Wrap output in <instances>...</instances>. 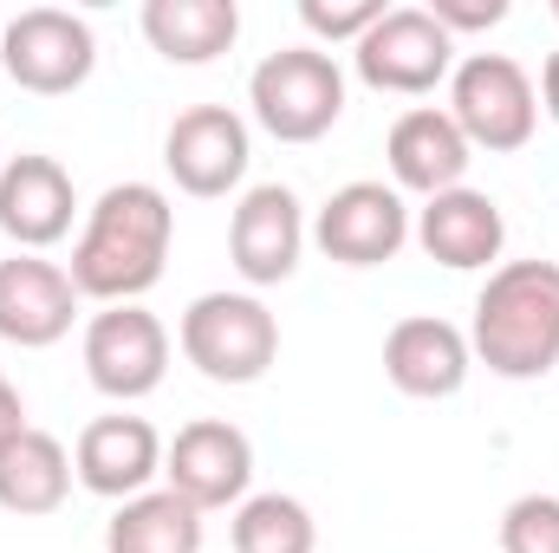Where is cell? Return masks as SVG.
<instances>
[{"label": "cell", "mask_w": 559, "mask_h": 553, "mask_svg": "<svg viewBox=\"0 0 559 553\" xmlns=\"http://www.w3.org/2000/svg\"><path fill=\"white\" fill-rule=\"evenodd\" d=\"M169 242H176V209L156 183H111L92 209L85 228L72 242V286L79 299L98 306H138L143 293L169 268Z\"/></svg>", "instance_id": "1"}, {"label": "cell", "mask_w": 559, "mask_h": 553, "mask_svg": "<svg viewBox=\"0 0 559 553\" xmlns=\"http://www.w3.org/2000/svg\"><path fill=\"white\" fill-rule=\"evenodd\" d=\"M468 352L508 385L547 378L559 365V261H501L475 293Z\"/></svg>", "instance_id": "2"}, {"label": "cell", "mask_w": 559, "mask_h": 553, "mask_svg": "<svg viewBox=\"0 0 559 553\" xmlns=\"http://www.w3.org/2000/svg\"><path fill=\"white\" fill-rule=\"evenodd\" d=\"M176 345L209 385H261L280 358V319L261 293H202L189 299Z\"/></svg>", "instance_id": "3"}, {"label": "cell", "mask_w": 559, "mask_h": 553, "mask_svg": "<svg viewBox=\"0 0 559 553\" xmlns=\"http://www.w3.org/2000/svg\"><path fill=\"white\" fill-rule=\"evenodd\" d=\"M442 111L455 118L468 150L508 156V150H527L534 131H540V85L508 52H468L449 72V105Z\"/></svg>", "instance_id": "4"}, {"label": "cell", "mask_w": 559, "mask_h": 553, "mask_svg": "<svg viewBox=\"0 0 559 553\" xmlns=\"http://www.w3.org/2000/svg\"><path fill=\"white\" fill-rule=\"evenodd\" d=\"M254 125L280 143H319L345 118V72L319 46H280L248 79Z\"/></svg>", "instance_id": "5"}, {"label": "cell", "mask_w": 559, "mask_h": 553, "mask_svg": "<svg viewBox=\"0 0 559 553\" xmlns=\"http://www.w3.org/2000/svg\"><path fill=\"white\" fill-rule=\"evenodd\" d=\"M0 66H7V79H13L20 92H33V98H66V92H79V85L92 79L98 39H92V26H85L79 13H66V7H26V13H13L7 33H0Z\"/></svg>", "instance_id": "6"}, {"label": "cell", "mask_w": 559, "mask_h": 553, "mask_svg": "<svg viewBox=\"0 0 559 553\" xmlns=\"http://www.w3.org/2000/svg\"><path fill=\"white\" fill-rule=\"evenodd\" d=\"M352 59L371 92L423 98L455 72V39L429 20V7H384V20L352 46Z\"/></svg>", "instance_id": "7"}, {"label": "cell", "mask_w": 559, "mask_h": 553, "mask_svg": "<svg viewBox=\"0 0 559 553\" xmlns=\"http://www.w3.org/2000/svg\"><path fill=\"white\" fill-rule=\"evenodd\" d=\"M248 482H254V443L228 416H195V423L176 430V443H163V489H176L202 515L209 508H241Z\"/></svg>", "instance_id": "8"}, {"label": "cell", "mask_w": 559, "mask_h": 553, "mask_svg": "<svg viewBox=\"0 0 559 553\" xmlns=\"http://www.w3.org/2000/svg\"><path fill=\"white\" fill-rule=\"evenodd\" d=\"M85 378L111 404H138L169 378V326L150 306H105L85 326Z\"/></svg>", "instance_id": "9"}, {"label": "cell", "mask_w": 559, "mask_h": 553, "mask_svg": "<svg viewBox=\"0 0 559 553\" xmlns=\"http://www.w3.org/2000/svg\"><path fill=\"white\" fill-rule=\"evenodd\" d=\"M312 242L338 268H384L411 242V202L391 183H345V189L325 196V209L312 222Z\"/></svg>", "instance_id": "10"}, {"label": "cell", "mask_w": 559, "mask_h": 553, "mask_svg": "<svg viewBox=\"0 0 559 553\" xmlns=\"http://www.w3.org/2000/svg\"><path fill=\"white\" fill-rule=\"evenodd\" d=\"M248 156H254L248 150V125L228 105H189L169 125V138H163V169L176 176L182 196H202V202L228 196L248 176Z\"/></svg>", "instance_id": "11"}, {"label": "cell", "mask_w": 559, "mask_h": 553, "mask_svg": "<svg viewBox=\"0 0 559 553\" xmlns=\"http://www.w3.org/2000/svg\"><path fill=\"white\" fill-rule=\"evenodd\" d=\"M72 215H79V189H72L59 156L20 150V156L0 163V235L20 255H39V248L66 242Z\"/></svg>", "instance_id": "12"}, {"label": "cell", "mask_w": 559, "mask_h": 553, "mask_svg": "<svg viewBox=\"0 0 559 553\" xmlns=\"http://www.w3.org/2000/svg\"><path fill=\"white\" fill-rule=\"evenodd\" d=\"M299 248H306V215H299V196L286 183H261L235 202V222H228V261L248 286H280L299 268Z\"/></svg>", "instance_id": "13"}, {"label": "cell", "mask_w": 559, "mask_h": 553, "mask_svg": "<svg viewBox=\"0 0 559 553\" xmlns=\"http://www.w3.org/2000/svg\"><path fill=\"white\" fill-rule=\"evenodd\" d=\"M72 475H79L92 495H105V502L143 495V489L163 475V436H156V423H150V416H124V411L92 416V423L79 430Z\"/></svg>", "instance_id": "14"}, {"label": "cell", "mask_w": 559, "mask_h": 553, "mask_svg": "<svg viewBox=\"0 0 559 553\" xmlns=\"http://www.w3.org/2000/svg\"><path fill=\"white\" fill-rule=\"evenodd\" d=\"M411 235H417V248L429 261H442V268H455V274H475V268H495L501 261V248H508V215H501V202L495 196H481V189H442V196H429L417 209V222H411Z\"/></svg>", "instance_id": "15"}, {"label": "cell", "mask_w": 559, "mask_h": 553, "mask_svg": "<svg viewBox=\"0 0 559 553\" xmlns=\"http://www.w3.org/2000/svg\"><path fill=\"white\" fill-rule=\"evenodd\" d=\"M475 372V352H468V332L436 319V313H411L384 332V378L404 391V398H455Z\"/></svg>", "instance_id": "16"}, {"label": "cell", "mask_w": 559, "mask_h": 553, "mask_svg": "<svg viewBox=\"0 0 559 553\" xmlns=\"http://www.w3.org/2000/svg\"><path fill=\"white\" fill-rule=\"evenodd\" d=\"M79 319V286L59 261H39V255H13L0 261V339L20 345V352H39V345H59Z\"/></svg>", "instance_id": "17"}, {"label": "cell", "mask_w": 559, "mask_h": 553, "mask_svg": "<svg viewBox=\"0 0 559 553\" xmlns=\"http://www.w3.org/2000/svg\"><path fill=\"white\" fill-rule=\"evenodd\" d=\"M384 156H391V189L404 196H442V189H462V176H468V163H475V150L468 138L455 131V118L449 111H436V105H417V111H404L397 125H391V143H384Z\"/></svg>", "instance_id": "18"}, {"label": "cell", "mask_w": 559, "mask_h": 553, "mask_svg": "<svg viewBox=\"0 0 559 553\" xmlns=\"http://www.w3.org/2000/svg\"><path fill=\"white\" fill-rule=\"evenodd\" d=\"M143 39L169 66H209L241 39L235 0H143Z\"/></svg>", "instance_id": "19"}, {"label": "cell", "mask_w": 559, "mask_h": 553, "mask_svg": "<svg viewBox=\"0 0 559 553\" xmlns=\"http://www.w3.org/2000/svg\"><path fill=\"white\" fill-rule=\"evenodd\" d=\"M72 495V449L52 436V430H20L7 449H0V508L7 515H59Z\"/></svg>", "instance_id": "20"}, {"label": "cell", "mask_w": 559, "mask_h": 553, "mask_svg": "<svg viewBox=\"0 0 559 553\" xmlns=\"http://www.w3.org/2000/svg\"><path fill=\"white\" fill-rule=\"evenodd\" d=\"M202 508L182 502L176 489H143L131 502H118L105 553H202Z\"/></svg>", "instance_id": "21"}, {"label": "cell", "mask_w": 559, "mask_h": 553, "mask_svg": "<svg viewBox=\"0 0 559 553\" xmlns=\"http://www.w3.org/2000/svg\"><path fill=\"white\" fill-rule=\"evenodd\" d=\"M235 553H312L319 548V521L299 495H248L235 508Z\"/></svg>", "instance_id": "22"}, {"label": "cell", "mask_w": 559, "mask_h": 553, "mask_svg": "<svg viewBox=\"0 0 559 553\" xmlns=\"http://www.w3.org/2000/svg\"><path fill=\"white\" fill-rule=\"evenodd\" d=\"M501 553H559V495H521L501 515Z\"/></svg>", "instance_id": "23"}, {"label": "cell", "mask_w": 559, "mask_h": 553, "mask_svg": "<svg viewBox=\"0 0 559 553\" xmlns=\"http://www.w3.org/2000/svg\"><path fill=\"white\" fill-rule=\"evenodd\" d=\"M299 20H306V33L312 39H345V46H358L378 20H384V0H299Z\"/></svg>", "instance_id": "24"}, {"label": "cell", "mask_w": 559, "mask_h": 553, "mask_svg": "<svg viewBox=\"0 0 559 553\" xmlns=\"http://www.w3.org/2000/svg\"><path fill=\"white\" fill-rule=\"evenodd\" d=\"M429 20L455 39V33H488L508 20V0H429Z\"/></svg>", "instance_id": "25"}, {"label": "cell", "mask_w": 559, "mask_h": 553, "mask_svg": "<svg viewBox=\"0 0 559 553\" xmlns=\"http://www.w3.org/2000/svg\"><path fill=\"white\" fill-rule=\"evenodd\" d=\"M20 430H26V404H20V391H13V385L0 378V449H7V443H13Z\"/></svg>", "instance_id": "26"}, {"label": "cell", "mask_w": 559, "mask_h": 553, "mask_svg": "<svg viewBox=\"0 0 559 553\" xmlns=\"http://www.w3.org/2000/svg\"><path fill=\"white\" fill-rule=\"evenodd\" d=\"M540 111L559 125V52H547V66H540Z\"/></svg>", "instance_id": "27"}, {"label": "cell", "mask_w": 559, "mask_h": 553, "mask_svg": "<svg viewBox=\"0 0 559 553\" xmlns=\"http://www.w3.org/2000/svg\"><path fill=\"white\" fill-rule=\"evenodd\" d=\"M554 20H559V0H554Z\"/></svg>", "instance_id": "28"}, {"label": "cell", "mask_w": 559, "mask_h": 553, "mask_svg": "<svg viewBox=\"0 0 559 553\" xmlns=\"http://www.w3.org/2000/svg\"><path fill=\"white\" fill-rule=\"evenodd\" d=\"M0 163H7V156H0Z\"/></svg>", "instance_id": "29"}]
</instances>
